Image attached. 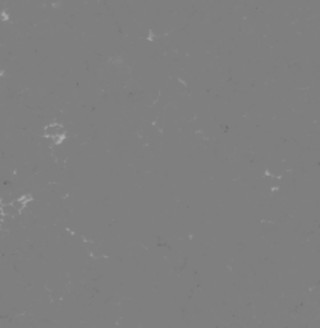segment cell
<instances>
[{"label":"cell","mask_w":320,"mask_h":328,"mask_svg":"<svg viewBox=\"0 0 320 328\" xmlns=\"http://www.w3.org/2000/svg\"><path fill=\"white\" fill-rule=\"evenodd\" d=\"M44 133L46 138L51 139L55 144H61L66 136V130L61 123H49L44 128Z\"/></svg>","instance_id":"cell-1"},{"label":"cell","mask_w":320,"mask_h":328,"mask_svg":"<svg viewBox=\"0 0 320 328\" xmlns=\"http://www.w3.org/2000/svg\"><path fill=\"white\" fill-rule=\"evenodd\" d=\"M0 213H2V216L5 218V217L18 216L21 211L18 210L17 208H14V206L12 205V203H10V204H2V206H0Z\"/></svg>","instance_id":"cell-2"}]
</instances>
